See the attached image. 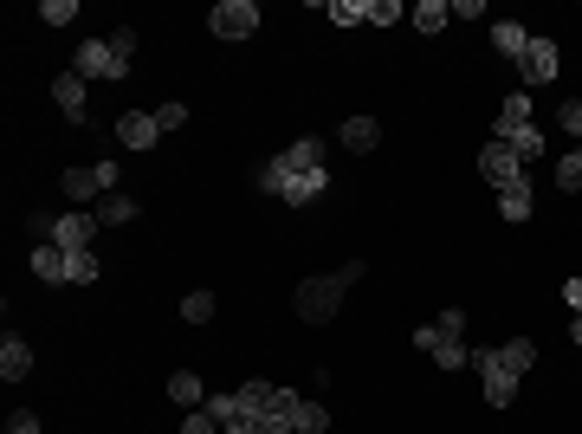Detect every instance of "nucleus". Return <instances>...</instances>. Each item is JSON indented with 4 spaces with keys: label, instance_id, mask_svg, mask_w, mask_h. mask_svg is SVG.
I'll return each instance as SVG.
<instances>
[{
    "label": "nucleus",
    "instance_id": "9d476101",
    "mask_svg": "<svg viewBox=\"0 0 582 434\" xmlns=\"http://www.w3.org/2000/svg\"><path fill=\"white\" fill-rule=\"evenodd\" d=\"M156 137H162L156 111H123V117H117V143H123V149H156Z\"/></svg>",
    "mask_w": 582,
    "mask_h": 434
},
{
    "label": "nucleus",
    "instance_id": "6ab92c4d",
    "mask_svg": "<svg viewBox=\"0 0 582 434\" xmlns=\"http://www.w3.org/2000/svg\"><path fill=\"white\" fill-rule=\"evenodd\" d=\"M169 396L182 402V409H201L207 389H201V376H194V370H175V376H169Z\"/></svg>",
    "mask_w": 582,
    "mask_h": 434
},
{
    "label": "nucleus",
    "instance_id": "7ed1b4c3",
    "mask_svg": "<svg viewBox=\"0 0 582 434\" xmlns=\"http://www.w3.org/2000/svg\"><path fill=\"white\" fill-rule=\"evenodd\" d=\"M363 279V260H350V266H337V273H317V279H304L298 292H291V305H298V318L304 324H330L343 311V292Z\"/></svg>",
    "mask_w": 582,
    "mask_h": 434
},
{
    "label": "nucleus",
    "instance_id": "2eb2a0df",
    "mask_svg": "<svg viewBox=\"0 0 582 434\" xmlns=\"http://www.w3.org/2000/svg\"><path fill=\"white\" fill-rule=\"evenodd\" d=\"M33 273L46 279V286H65V253L52 247V240H39V247H33Z\"/></svg>",
    "mask_w": 582,
    "mask_h": 434
},
{
    "label": "nucleus",
    "instance_id": "7c9ffc66",
    "mask_svg": "<svg viewBox=\"0 0 582 434\" xmlns=\"http://www.w3.org/2000/svg\"><path fill=\"white\" fill-rule=\"evenodd\" d=\"M156 124H162V130H182V124H188V104H182V98L156 104Z\"/></svg>",
    "mask_w": 582,
    "mask_h": 434
},
{
    "label": "nucleus",
    "instance_id": "f257e3e1",
    "mask_svg": "<svg viewBox=\"0 0 582 434\" xmlns=\"http://www.w3.org/2000/svg\"><path fill=\"white\" fill-rule=\"evenodd\" d=\"M259 188L266 195H279L285 208H311L317 195L330 188V169H324V143L317 137H291L279 156L259 169Z\"/></svg>",
    "mask_w": 582,
    "mask_h": 434
},
{
    "label": "nucleus",
    "instance_id": "4be33fe9",
    "mask_svg": "<svg viewBox=\"0 0 582 434\" xmlns=\"http://www.w3.org/2000/svg\"><path fill=\"white\" fill-rule=\"evenodd\" d=\"M524 124H531V98H524V91H511L505 111H498V137H505V130H524Z\"/></svg>",
    "mask_w": 582,
    "mask_h": 434
},
{
    "label": "nucleus",
    "instance_id": "a211bd4d",
    "mask_svg": "<svg viewBox=\"0 0 582 434\" xmlns=\"http://www.w3.org/2000/svg\"><path fill=\"white\" fill-rule=\"evenodd\" d=\"M91 214H97V227H123V221H136V201L130 195H104Z\"/></svg>",
    "mask_w": 582,
    "mask_h": 434
},
{
    "label": "nucleus",
    "instance_id": "4468645a",
    "mask_svg": "<svg viewBox=\"0 0 582 434\" xmlns=\"http://www.w3.org/2000/svg\"><path fill=\"white\" fill-rule=\"evenodd\" d=\"M26 370H33V344H26V337H7V344H0V376L20 383Z\"/></svg>",
    "mask_w": 582,
    "mask_h": 434
},
{
    "label": "nucleus",
    "instance_id": "20e7f679",
    "mask_svg": "<svg viewBox=\"0 0 582 434\" xmlns=\"http://www.w3.org/2000/svg\"><path fill=\"white\" fill-rule=\"evenodd\" d=\"M460 331H466V311L447 305L434 324H421V331H414V350H421V357H434L440 370H466V363H473V350H466Z\"/></svg>",
    "mask_w": 582,
    "mask_h": 434
},
{
    "label": "nucleus",
    "instance_id": "f03ea898",
    "mask_svg": "<svg viewBox=\"0 0 582 434\" xmlns=\"http://www.w3.org/2000/svg\"><path fill=\"white\" fill-rule=\"evenodd\" d=\"M531 363H537L531 337H511V344H498V350H473V370H479V383H485V402H492V409H511V402H518V383L531 376Z\"/></svg>",
    "mask_w": 582,
    "mask_h": 434
},
{
    "label": "nucleus",
    "instance_id": "f3484780",
    "mask_svg": "<svg viewBox=\"0 0 582 434\" xmlns=\"http://www.w3.org/2000/svg\"><path fill=\"white\" fill-rule=\"evenodd\" d=\"M492 46L505 52V59H524V46H531V33H524L518 20H498V26H492Z\"/></svg>",
    "mask_w": 582,
    "mask_h": 434
},
{
    "label": "nucleus",
    "instance_id": "423d86ee",
    "mask_svg": "<svg viewBox=\"0 0 582 434\" xmlns=\"http://www.w3.org/2000/svg\"><path fill=\"white\" fill-rule=\"evenodd\" d=\"M97 234H104V227H97V214H59L46 240L59 253H85V247H97Z\"/></svg>",
    "mask_w": 582,
    "mask_h": 434
},
{
    "label": "nucleus",
    "instance_id": "393cba45",
    "mask_svg": "<svg viewBox=\"0 0 582 434\" xmlns=\"http://www.w3.org/2000/svg\"><path fill=\"white\" fill-rule=\"evenodd\" d=\"M324 20H330V26H363L369 13H363V0H330V7H324Z\"/></svg>",
    "mask_w": 582,
    "mask_h": 434
},
{
    "label": "nucleus",
    "instance_id": "aec40b11",
    "mask_svg": "<svg viewBox=\"0 0 582 434\" xmlns=\"http://www.w3.org/2000/svg\"><path fill=\"white\" fill-rule=\"evenodd\" d=\"M408 20H414V26H421V33H447V20H453V7H447V0H421V7H414V13H408Z\"/></svg>",
    "mask_w": 582,
    "mask_h": 434
},
{
    "label": "nucleus",
    "instance_id": "5701e85b",
    "mask_svg": "<svg viewBox=\"0 0 582 434\" xmlns=\"http://www.w3.org/2000/svg\"><path fill=\"white\" fill-rule=\"evenodd\" d=\"M498 143H511V149H518V162H537V156H544V137H537L531 124H524V130H505Z\"/></svg>",
    "mask_w": 582,
    "mask_h": 434
},
{
    "label": "nucleus",
    "instance_id": "c9c22d12",
    "mask_svg": "<svg viewBox=\"0 0 582 434\" xmlns=\"http://www.w3.org/2000/svg\"><path fill=\"white\" fill-rule=\"evenodd\" d=\"M570 337H576V350H582V311H576V331H570Z\"/></svg>",
    "mask_w": 582,
    "mask_h": 434
},
{
    "label": "nucleus",
    "instance_id": "0eeeda50",
    "mask_svg": "<svg viewBox=\"0 0 582 434\" xmlns=\"http://www.w3.org/2000/svg\"><path fill=\"white\" fill-rule=\"evenodd\" d=\"M479 175H485V182H492V188H511V182H518V175H524V162H518V149H511V143H485L479 149Z\"/></svg>",
    "mask_w": 582,
    "mask_h": 434
},
{
    "label": "nucleus",
    "instance_id": "473e14b6",
    "mask_svg": "<svg viewBox=\"0 0 582 434\" xmlns=\"http://www.w3.org/2000/svg\"><path fill=\"white\" fill-rule=\"evenodd\" d=\"M182 434H220V422L207 409H188V422H182Z\"/></svg>",
    "mask_w": 582,
    "mask_h": 434
},
{
    "label": "nucleus",
    "instance_id": "cd10ccee",
    "mask_svg": "<svg viewBox=\"0 0 582 434\" xmlns=\"http://www.w3.org/2000/svg\"><path fill=\"white\" fill-rule=\"evenodd\" d=\"M110 52H117V65L130 72V59H136V26H117V33H110Z\"/></svg>",
    "mask_w": 582,
    "mask_h": 434
},
{
    "label": "nucleus",
    "instance_id": "f704fd0d",
    "mask_svg": "<svg viewBox=\"0 0 582 434\" xmlns=\"http://www.w3.org/2000/svg\"><path fill=\"white\" fill-rule=\"evenodd\" d=\"M563 298H570V311H582V279H570V286H563Z\"/></svg>",
    "mask_w": 582,
    "mask_h": 434
},
{
    "label": "nucleus",
    "instance_id": "c85d7f7f",
    "mask_svg": "<svg viewBox=\"0 0 582 434\" xmlns=\"http://www.w3.org/2000/svg\"><path fill=\"white\" fill-rule=\"evenodd\" d=\"M557 188H563V195H576V188H582V156H563L557 162Z\"/></svg>",
    "mask_w": 582,
    "mask_h": 434
},
{
    "label": "nucleus",
    "instance_id": "dca6fc26",
    "mask_svg": "<svg viewBox=\"0 0 582 434\" xmlns=\"http://www.w3.org/2000/svg\"><path fill=\"white\" fill-rule=\"evenodd\" d=\"M59 182H65V195H72V201H104V182H97V169H65Z\"/></svg>",
    "mask_w": 582,
    "mask_h": 434
},
{
    "label": "nucleus",
    "instance_id": "bb28decb",
    "mask_svg": "<svg viewBox=\"0 0 582 434\" xmlns=\"http://www.w3.org/2000/svg\"><path fill=\"white\" fill-rule=\"evenodd\" d=\"M182 318L188 324H207V318H214V292H188L182 298Z\"/></svg>",
    "mask_w": 582,
    "mask_h": 434
},
{
    "label": "nucleus",
    "instance_id": "72a5a7b5",
    "mask_svg": "<svg viewBox=\"0 0 582 434\" xmlns=\"http://www.w3.org/2000/svg\"><path fill=\"white\" fill-rule=\"evenodd\" d=\"M7 434H39V415H33V409H20V415L7 422Z\"/></svg>",
    "mask_w": 582,
    "mask_h": 434
},
{
    "label": "nucleus",
    "instance_id": "6e6552de",
    "mask_svg": "<svg viewBox=\"0 0 582 434\" xmlns=\"http://www.w3.org/2000/svg\"><path fill=\"white\" fill-rule=\"evenodd\" d=\"M72 72L85 78V85H91V78H130L117 65V52H110V39H85V46H78V59H72Z\"/></svg>",
    "mask_w": 582,
    "mask_h": 434
},
{
    "label": "nucleus",
    "instance_id": "a878e982",
    "mask_svg": "<svg viewBox=\"0 0 582 434\" xmlns=\"http://www.w3.org/2000/svg\"><path fill=\"white\" fill-rule=\"evenodd\" d=\"M363 13H369V26H395V20H408V7H401V0H363Z\"/></svg>",
    "mask_w": 582,
    "mask_h": 434
},
{
    "label": "nucleus",
    "instance_id": "412c9836",
    "mask_svg": "<svg viewBox=\"0 0 582 434\" xmlns=\"http://www.w3.org/2000/svg\"><path fill=\"white\" fill-rule=\"evenodd\" d=\"M91 279H97V247L65 253V286H91Z\"/></svg>",
    "mask_w": 582,
    "mask_h": 434
},
{
    "label": "nucleus",
    "instance_id": "1a4fd4ad",
    "mask_svg": "<svg viewBox=\"0 0 582 434\" xmlns=\"http://www.w3.org/2000/svg\"><path fill=\"white\" fill-rule=\"evenodd\" d=\"M557 39H531V46H524V59H518V72L531 78V85H550V78H557Z\"/></svg>",
    "mask_w": 582,
    "mask_h": 434
},
{
    "label": "nucleus",
    "instance_id": "e433bc0d",
    "mask_svg": "<svg viewBox=\"0 0 582 434\" xmlns=\"http://www.w3.org/2000/svg\"><path fill=\"white\" fill-rule=\"evenodd\" d=\"M576 156H582V149H576Z\"/></svg>",
    "mask_w": 582,
    "mask_h": 434
},
{
    "label": "nucleus",
    "instance_id": "2f4dec72",
    "mask_svg": "<svg viewBox=\"0 0 582 434\" xmlns=\"http://www.w3.org/2000/svg\"><path fill=\"white\" fill-rule=\"evenodd\" d=\"M557 124L570 130V137L582 143V98H563V111H557Z\"/></svg>",
    "mask_w": 582,
    "mask_h": 434
},
{
    "label": "nucleus",
    "instance_id": "b1692460",
    "mask_svg": "<svg viewBox=\"0 0 582 434\" xmlns=\"http://www.w3.org/2000/svg\"><path fill=\"white\" fill-rule=\"evenodd\" d=\"M298 434H330V409H324V402H311V396L298 402Z\"/></svg>",
    "mask_w": 582,
    "mask_h": 434
},
{
    "label": "nucleus",
    "instance_id": "9b49d317",
    "mask_svg": "<svg viewBox=\"0 0 582 434\" xmlns=\"http://www.w3.org/2000/svg\"><path fill=\"white\" fill-rule=\"evenodd\" d=\"M52 104H59V111L72 117V124H85V111H91L85 78H78V72H59V78H52Z\"/></svg>",
    "mask_w": 582,
    "mask_h": 434
},
{
    "label": "nucleus",
    "instance_id": "39448f33",
    "mask_svg": "<svg viewBox=\"0 0 582 434\" xmlns=\"http://www.w3.org/2000/svg\"><path fill=\"white\" fill-rule=\"evenodd\" d=\"M207 26H214L220 39H253L259 33V7L253 0H220V7L207 13Z\"/></svg>",
    "mask_w": 582,
    "mask_h": 434
},
{
    "label": "nucleus",
    "instance_id": "ddd939ff",
    "mask_svg": "<svg viewBox=\"0 0 582 434\" xmlns=\"http://www.w3.org/2000/svg\"><path fill=\"white\" fill-rule=\"evenodd\" d=\"M337 137H343V149H356V156H369V149L382 143V124H376V117H350V124H343Z\"/></svg>",
    "mask_w": 582,
    "mask_h": 434
},
{
    "label": "nucleus",
    "instance_id": "f8f14e48",
    "mask_svg": "<svg viewBox=\"0 0 582 434\" xmlns=\"http://www.w3.org/2000/svg\"><path fill=\"white\" fill-rule=\"evenodd\" d=\"M531 175H518V182L511 188H498V214H505V221H531Z\"/></svg>",
    "mask_w": 582,
    "mask_h": 434
},
{
    "label": "nucleus",
    "instance_id": "c756f323",
    "mask_svg": "<svg viewBox=\"0 0 582 434\" xmlns=\"http://www.w3.org/2000/svg\"><path fill=\"white\" fill-rule=\"evenodd\" d=\"M39 20H46V26H65V20H78V0H46V7H39Z\"/></svg>",
    "mask_w": 582,
    "mask_h": 434
}]
</instances>
